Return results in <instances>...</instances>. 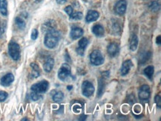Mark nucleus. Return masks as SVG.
I'll list each match as a JSON object with an SVG mask.
<instances>
[{
  "label": "nucleus",
  "mask_w": 161,
  "mask_h": 121,
  "mask_svg": "<svg viewBox=\"0 0 161 121\" xmlns=\"http://www.w3.org/2000/svg\"><path fill=\"white\" fill-rule=\"evenodd\" d=\"M154 72V66H152V65H148V66H147L145 69H144V74H145L149 80H152V77H153Z\"/></svg>",
  "instance_id": "412c9836"
},
{
  "label": "nucleus",
  "mask_w": 161,
  "mask_h": 121,
  "mask_svg": "<svg viewBox=\"0 0 161 121\" xmlns=\"http://www.w3.org/2000/svg\"><path fill=\"white\" fill-rule=\"evenodd\" d=\"M8 54L12 59L15 61L19 60L20 58V54H21L19 45L14 41H11L8 44Z\"/></svg>",
  "instance_id": "f03ea898"
},
{
  "label": "nucleus",
  "mask_w": 161,
  "mask_h": 121,
  "mask_svg": "<svg viewBox=\"0 0 161 121\" xmlns=\"http://www.w3.org/2000/svg\"><path fill=\"white\" fill-rule=\"evenodd\" d=\"M82 92L85 97H90L94 92V86L89 81H84L82 85Z\"/></svg>",
  "instance_id": "423d86ee"
},
{
  "label": "nucleus",
  "mask_w": 161,
  "mask_h": 121,
  "mask_svg": "<svg viewBox=\"0 0 161 121\" xmlns=\"http://www.w3.org/2000/svg\"><path fill=\"white\" fill-rule=\"evenodd\" d=\"M92 33L94 35L98 36V37H102L104 36L105 30L104 28L101 25H95L94 27L92 28Z\"/></svg>",
  "instance_id": "2eb2a0df"
},
{
  "label": "nucleus",
  "mask_w": 161,
  "mask_h": 121,
  "mask_svg": "<svg viewBox=\"0 0 161 121\" xmlns=\"http://www.w3.org/2000/svg\"><path fill=\"white\" fill-rule=\"evenodd\" d=\"M68 0H57V3L59 4V5H63V4H65Z\"/></svg>",
  "instance_id": "4c0bfd02"
},
{
  "label": "nucleus",
  "mask_w": 161,
  "mask_h": 121,
  "mask_svg": "<svg viewBox=\"0 0 161 121\" xmlns=\"http://www.w3.org/2000/svg\"><path fill=\"white\" fill-rule=\"evenodd\" d=\"M78 45H79L80 48H81L82 49H84V50H86V48H87V46L88 45V39L86 38V37L82 38L81 40L79 41V42H78Z\"/></svg>",
  "instance_id": "cd10ccee"
},
{
  "label": "nucleus",
  "mask_w": 161,
  "mask_h": 121,
  "mask_svg": "<svg viewBox=\"0 0 161 121\" xmlns=\"http://www.w3.org/2000/svg\"><path fill=\"white\" fill-rule=\"evenodd\" d=\"M160 3H159L158 2H157V1H153L149 5L150 10H152V11H154V12L158 11L159 10H160Z\"/></svg>",
  "instance_id": "a878e982"
},
{
  "label": "nucleus",
  "mask_w": 161,
  "mask_h": 121,
  "mask_svg": "<svg viewBox=\"0 0 161 121\" xmlns=\"http://www.w3.org/2000/svg\"><path fill=\"white\" fill-rule=\"evenodd\" d=\"M71 67L67 63H63L59 69L58 71V78L62 81H65L66 79L69 78L71 76Z\"/></svg>",
  "instance_id": "39448f33"
},
{
  "label": "nucleus",
  "mask_w": 161,
  "mask_h": 121,
  "mask_svg": "<svg viewBox=\"0 0 161 121\" xmlns=\"http://www.w3.org/2000/svg\"><path fill=\"white\" fill-rule=\"evenodd\" d=\"M0 13L2 15H8V3L6 0H0Z\"/></svg>",
  "instance_id": "aec40b11"
},
{
  "label": "nucleus",
  "mask_w": 161,
  "mask_h": 121,
  "mask_svg": "<svg viewBox=\"0 0 161 121\" xmlns=\"http://www.w3.org/2000/svg\"><path fill=\"white\" fill-rule=\"evenodd\" d=\"M104 57H103L102 53L98 50H94L90 54V62L92 65H101L104 63Z\"/></svg>",
  "instance_id": "7ed1b4c3"
},
{
  "label": "nucleus",
  "mask_w": 161,
  "mask_h": 121,
  "mask_svg": "<svg viewBox=\"0 0 161 121\" xmlns=\"http://www.w3.org/2000/svg\"><path fill=\"white\" fill-rule=\"evenodd\" d=\"M127 8V3L125 0H119L117 2V3L115 5L114 10L115 12L118 14V15H123L126 11Z\"/></svg>",
  "instance_id": "6e6552de"
},
{
  "label": "nucleus",
  "mask_w": 161,
  "mask_h": 121,
  "mask_svg": "<svg viewBox=\"0 0 161 121\" xmlns=\"http://www.w3.org/2000/svg\"><path fill=\"white\" fill-rule=\"evenodd\" d=\"M8 94L7 92L4 91H0V102H3L8 98Z\"/></svg>",
  "instance_id": "c756f323"
},
{
  "label": "nucleus",
  "mask_w": 161,
  "mask_h": 121,
  "mask_svg": "<svg viewBox=\"0 0 161 121\" xmlns=\"http://www.w3.org/2000/svg\"><path fill=\"white\" fill-rule=\"evenodd\" d=\"M65 59L66 61H68V62H71V58H70V56L69 54H68L67 51H66V54H65Z\"/></svg>",
  "instance_id": "e433bc0d"
},
{
  "label": "nucleus",
  "mask_w": 161,
  "mask_h": 121,
  "mask_svg": "<svg viewBox=\"0 0 161 121\" xmlns=\"http://www.w3.org/2000/svg\"><path fill=\"white\" fill-rule=\"evenodd\" d=\"M111 33H112L113 34H114V35L120 34V32H121L120 27H119V25L117 24V22H113V26L111 27Z\"/></svg>",
  "instance_id": "b1692460"
},
{
  "label": "nucleus",
  "mask_w": 161,
  "mask_h": 121,
  "mask_svg": "<svg viewBox=\"0 0 161 121\" xmlns=\"http://www.w3.org/2000/svg\"><path fill=\"white\" fill-rule=\"evenodd\" d=\"M42 95L40 94H36L35 93V92H33L31 94V98L32 100H34V101H37V100H39L40 99L42 98Z\"/></svg>",
  "instance_id": "c85d7f7f"
},
{
  "label": "nucleus",
  "mask_w": 161,
  "mask_h": 121,
  "mask_svg": "<svg viewBox=\"0 0 161 121\" xmlns=\"http://www.w3.org/2000/svg\"><path fill=\"white\" fill-rule=\"evenodd\" d=\"M64 11H65V13L67 14L69 16H71L72 13L74 12V10H73V8H72L71 6H67V7L65 8V10H64Z\"/></svg>",
  "instance_id": "473e14b6"
},
{
  "label": "nucleus",
  "mask_w": 161,
  "mask_h": 121,
  "mask_svg": "<svg viewBox=\"0 0 161 121\" xmlns=\"http://www.w3.org/2000/svg\"><path fill=\"white\" fill-rule=\"evenodd\" d=\"M49 83L47 80H42L35 83L31 86V91L36 94H44L48 89Z\"/></svg>",
  "instance_id": "20e7f679"
},
{
  "label": "nucleus",
  "mask_w": 161,
  "mask_h": 121,
  "mask_svg": "<svg viewBox=\"0 0 161 121\" xmlns=\"http://www.w3.org/2000/svg\"><path fill=\"white\" fill-rule=\"evenodd\" d=\"M53 100L55 102H60L64 99V94L62 91H54V94H52Z\"/></svg>",
  "instance_id": "4be33fe9"
},
{
  "label": "nucleus",
  "mask_w": 161,
  "mask_h": 121,
  "mask_svg": "<svg viewBox=\"0 0 161 121\" xmlns=\"http://www.w3.org/2000/svg\"><path fill=\"white\" fill-rule=\"evenodd\" d=\"M60 38V33L57 29L54 28V29L49 30L46 32V34H45L44 40L45 46L50 49L54 48L58 45Z\"/></svg>",
  "instance_id": "f257e3e1"
},
{
  "label": "nucleus",
  "mask_w": 161,
  "mask_h": 121,
  "mask_svg": "<svg viewBox=\"0 0 161 121\" xmlns=\"http://www.w3.org/2000/svg\"><path fill=\"white\" fill-rule=\"evenodd\" d=\"M105 87H106V83H105V80L103 77H100L98 80V91H97V97H100L104 92Z\"/></svg>",
  "instance_id": "a211bd4d"
},
{
  "label": "nucleus",
  "mask_w": 161,
  "mask_h": 121,
  "mask_svg": "<svg viewBox=\"0 0 161 121\" xmlns=\"http://www.w3.org/2000/svg\"><path fill=\"white\" fill-rule=\"evenodd\" d=\"M38 30L36 29H33L31 32V40H36L37 37H38Z\"/></svg>",
  "instance_id": "7c9ffc66"
},
{
  "label": "nucleus",
  "mask_w": 161,
  "mask_h": 121,
  "mask_svg": "<svg viewBox=\"0 0 161 121\" xmlns=\"http://www.w3.org/2000/svg\"><path fill=\"white\" fill-rule=\"evenodd\" d=\"M133 67V63H132L131 60L128 59L125 60L124 63L122 65V67L120 69V74L122 76H125L129 73L130 70H131V68Z\"/></svg>",
  "instance_id": "9b49d317"
},
{
  "label": "nucleus",
  "mask_w": 161,
  "mask_h": 121,
  "mask_svg": "<svg viewBox=\"0 0 161 121\" xmlns=\"http://www.w3.org/2000/svg\"><path fill=\"white\" fill-rule=\"evenodd\" d=\"M151 56H152V54H151V52H146V54H143V56L142 57V58L140 59V62L139 63L141 65H143V64H145V63L147 62L151 58Z\"/></svg>",
  "instance_id": "393cba45"
},
{
  "label": "nucleus",
  "mask_w": 161,
  "mask_h": 121,
  "mask_svg": "<svg viewBox=\"0 0 161 121\" xmlns=\"http://www.w3.org/2000/svg\"><path fill=\"white\" fill-rule=\"evenodd\" d=\"M76 51H77V54L80 55V56H83V55H84V51H85L84 49H82L81 48H80V47H78Z\"/></svg>",
  "instance_id": "72a5a7b5"
},
{
  "label": "nucleus",
  "mask_w": 161,
  "mask_h": 121,
  "mask_svg": "<svg viewBox=\"0 0 161 121\" xmlns=\"http://www.w3.org/2000/svg\"><path fill=\"white\" fill-rule=\"evenodd\" d=\"M15 21L16 25H17V27L19 28V29L23 30L24 28H25V22L24 19H22L21 17H16Z\"/></svg>",
  "instance_id": "5701e85b"
},
{
  "label": "nucleus",
  "mask_w": 161,
  "mask_h": 121,
  "mask_svg": "<svg viewBox=\"0 0 161 121\" xmlns=\"http://www.w3.org/2000/svg\"><path fill=\"white\" fill-rule=\"evenodd\" d=\"M138 46V38L137 35L133 34L131 36V41H130V49L132 51H135L137 50Z\"/></svg>",
  "instance_id": "6ab92c4d"
},
{
  "label": "nucleus",
  "mask_w": 161,
  "mask_h": 121,
  "mask_svg": "<svg viewBox=\"0 0 161 121\" xmlns=\"http://www.w3.org/2000/svg\"><path fill=\"white\" fill-rule=\"evenodd\" d=\"M82 35H83V30H82L81 28L76 27L72 28L71 33H70V36H71V38L74 40L80 38Z\"/></svg>",
  "instance_id": "f8f14e48"
},
{
  "label": "nucleus",
  "mask_w": 161,
  "mask_h": 121,
  "mask_svg": "<svg viewBox=\"0 0 161 121\" xmlns=\"http://www.w3.org/2000/svg\"><path fill=\"white\" fill-rule=\"evenodd\" d=\"M56 27L55 22L53 21V20H49V21L45 22L44 24L42 25V30L43 32H48L49 30L54 29Z\"/></svg>",
  "instance_id": "f3484780"
},
{
  "label": "nucleus",
  "mask_w": 161,
  "mask_h": 121,
  "mask_svg": "<svg viewBox=\"0 0 161 121\" xmlns=\"http://www.w3.org/2000/svg\"><path fill=\"white\" fill-rule=\"evenodd\" d=\"M150 95L151 89L150 87L148 85H143L140 88L139 93H138V96H139L140 100H148L149 99Z\"/></svg>",
  "instance_id": "0eeeda50"
},
{
  "label": "nucleus",
  "mask_w": 161,
  "mask_h": 121,
  "mask_svg": "<svg viewBox=\"0 0 161 121\" xmlns=\"http://www.w3.org/2000/svg\"><path fill=\"white\" fill-rule=\"evenodd\" d=\"M53 65H54V59L52 57H48L44 63L43 69H44V71L45 72L49 73L52 71Z\"/></svg>",
  "instance_id": "4468645a"
},
{
  "label": "nucleus",
  "mask_w": 161,
  "mask_h": 121,
  "mask_svg": "<svg viewBox=\"0 0 161 121\" xmlns=\"http://www.w3.org/2000/svg\"><path fill=\"white\" fill-rule=\"evenodd\" d=\"M22 121H23V120H28V119L25 118V119H22Z\"/></svg>",
  "instance_id": "ea45409f"
},
{
  "label": "nucleus",
  "mask_w": 161,
  "mask_h": 121,
  "mask_svg": "<svg viewBox=\"0 0 161 121\" xmlns=\"http://www.w3.org/2000/svg\"><path fill=\"white\" fill-rule=\"evenodd\" d=\"M14 80V76L13 74L9 73L3 76L0 80V83L2 85L5 86V87H8V86L11 85V83H13Z\"/></svg>",
  "instance_id": "9d476101"
},
{
  "label": "nucleus",
  "mask_w": 161,
  "mask_h": 121,
  "mask_svg": "<svg viewBox=\"0 0 161 121\" xmlns=\"http://www.w3.org/2000/svg\"><path fill=\"white\" fill-rule=\"evenodd\" d=\"M107 51H108V54L110 57H116L119 52V47L117 43L112 42L111 44H109L107 48Z\"/></svg>",
  "instance_id": "1a4fd4ad"
},
{
  "label": "nucleus",
  "mask_w": 161,
  "mask_h": 121,
  "mask_svg": "<svg viewBox=\"0 0 161 121\" xmlns=\"http://www.w3.org/2000/svg\"><path fill=\"white\" fill-rule=\"evenodd\" d=\"M99 16H100V14H99L97 11H89L88 12L87 15H86V22H88V23L97 21V20L99 19Z\"/></svg>",
  "instance_id": "ddd939ff"
},
{
  "label": "nucleus",
  "mask_w": 161,
  "mask_h": 121,
  "mask_svg": "<svg viewBox=\"0 0 161 121\" xmlns=\"http://www.w3.org/2000/svg\"><path fill=\"white\" fill-rule=\"evenodd\" d=\"M156 42H157V44L159 45V46H160V44H161V36H158V37H157Z\"/></svg>",
  "instance_id": "c9c22d12"
},
{
  "label": "nucleus",
  "mask_w": 161,
  "mask_h": 121,
  "mask_svg": "<svg viewBox=\"0 0 161 121\" xmlns=\"http://www.w3.org/2000/svg\"><path fill=\"white\" fill-rule=\"evenodd\" d=\"M154 101H155V103H156V105L158 106V107L160 108V107H161L160 96V95H156L155 97H154Z\"/></svg>",
  "instance_id": "2f4dec72"
},
{
  "label": "nucleus",
  "mask_w": 161,
  "mask_h": 121,
  "mask_svg": "<svg viewBox=\"0 0 161 121\" xmlns=\"http://www.w3.org/2000/svg\"><path fill=\"white\" fill-rule=\"evenodd\" d=\"M31 67L32 69V71L31 73V77L33 79L37 78L40 74V69L36 63H33L31 64Z\"/></svg>",
  "instance_id": "dca6fc26"
},
{
  "label": "nucleus",
  "mask_w": 161,
  "mask_h": 121,
  "mask_svg": "<svg viewBox=\"0 0 161 121\" xmlns=\"http://www.w3.org/2000/svg\"><path fill=\"white\" fill-rule=\"evenodd\" d=\"M72 88H73V86H72V85H68L67 86V89L69 90V91H71V90L72 89Z\"/></svg>",
  "instance_id": "58836bf2"
},
{
  "label": "nucleus",
  "mask_w": 161,
  "mask_h": 121,
  "mask_svg": "<svg viewBox=\"0 0 161 121\" xmlns=\"http://www.w3.org/2000/svg\"><path fill=\"white\" fill-rule=\"evenodd\" d=\"M83 17V14L82 12H73L71 16H70V19L73 20H80L82 19Z\"/></svg>",
  "instance_id": "bb28decb"
},
{
  "label": "nucleus",
  "mask_w": 161,
  "mask_h": 121,
  "mask_svg": "<svg viewBox=\"0 0 161 121\" xmlns=\"http://www.w3.org/2000/svg\"><path fill=\"white\" fill-rule=\"evenodd\" d=\"M102 74H103V77H109V74H110V72H109L108 71H106V72H103V73H102Z\"/></svg>",
  "instance_id": "f704fd0d"
}]
</instances>
